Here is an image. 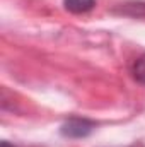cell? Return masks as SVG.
<instances>
[{"mask_svg": "<svg viewBox=\"0 0 145 147\" xmlns=\"http://www.w3.org/2000/svg\"><path fill=\"white\" fill-rule=\"evenodd\" d=\"M92 130H94V123L89 120H80V118H72L62 125V134L65 137H72V139L87 137Z\"/></svg>", "mask_w": 145, "mask_h": 147, "instance_id": "obj_1", "label": "cell"}, {"mask_svg": "<svg viewBox=\"0 0 145 147\" xmlns=\"http://www.w3.org/2000/svg\"><path fill=\"white\" fill-rule=\"evenodd\" d=\"M63 5L72 14H84L96 5V0H63Z\"/></svg>", "mask_w": 145, "mask_h": 147, "instance_id": "obj_2", "label": "cell"}, {"mask_svg": "<svg viewBox=\"0 0 145 147\" xmlns=\"http://www.w3.org/2000/svg\"><path fill=\"white\" fill-rule=\"evenodd\" d=\"M133 77L140 82V84H145V55H142L135 63H133Z\"/></svg>", "mask_w": 145, "mask_h": 147, "instance_id": "obj_3", "label": "cell"}, {"mask_svg": "<svg viewBox=\"0 0 145 147\" xmlns=\"http://www.w3.org/2000/svg\"><path fill=\"white\" fill-rule=\"evenodd\" d=\"M0 147H14V146H10L9 142H2V144H0Z\"/></svg>", "mask_w": 145, "mask_h": 147, "instance_id": "obj_4", "label": "cell"}, {"mask_svg": "<svg viewBox=\"0 0 145 147\" xmlns=\"http://www.w3.org/2000/svg\"><path fill=\"white\" fill-rule=\"evenodd\" d=\"M130 147H142V144H135V146H130Z\"/></svg>", "mask_w": 145, "mask_h": 147, "instance_id": "obj_5", "label": "cell"}]
</instances>
